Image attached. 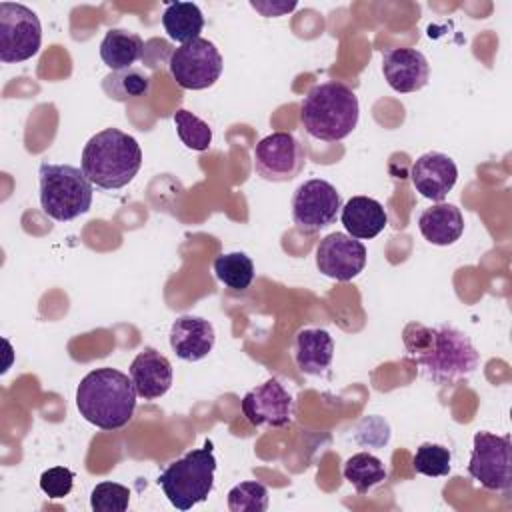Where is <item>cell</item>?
Segmentation results:
<instances>
[{
    "instance_id": "1",
    "label": "cell",
    "mask_w": 512,
    "mask_h": 512,
    "mask_svg": "<svg viewBox=\"0 0 512 512\" xmlns=\"http://www.w3.org/2000/svg\"><path fill=\"white\" fill-rule=\"evenodd\" d=\"M408 358L436 384L452 386L474 374L480 362L472 340L450 324L424 326L408 322L402 332Z\"/></svg>"
},
{
    "instance_id": "2",
    "label": "cell",
    "mask_w": 512,
    "mask_h": 512,
    "mask_svg": "<svg viewBox=\"0 0 512 512\" xmlns=\"http://www.w3.org/2000/svg\"><path fill=\"white\" fill-rule=\"evenodd\" d=\"M136 388L128 374L104 366L88 372L76 388L80 416L100 430L124 428L136 408Z\"/></svg>"
},
{
    "instance_id": "3",
    "label": "cell",
    "mask_w": 512,
    "mask_h": 512,
    "mask_svg": "<svg viewBox=\"0 0 512 512\" xmlns=\"http://www.w3.org/2000/svg\"><path fill=\"white\" fill-rule=\"evenodd\" d=\"M142 166V150L134 136L104 128L96 132L82 150L80 168L92 186L118 190L134 180Z\"/></svg>"
},
{
    "instance_id": "4",
    "label": "cell",
    "mask_w": 512,
    "mask_h": 512,
    "mask_svg": "<svg viewBox=\"0 0 512 512\" xmlns=\"http://www.w3.org/2000/svg\"><path fill=\"white\" fill-rule=\"evenodd\" d=\"M358 116V96L336 80L312 86L300 104L304 130L322 142H338L350 136L358 126Z\"/></svg>"
},
{
    "instance_id": "5",
    "label": "cell",
    "mask_w": 512,
    "mask_h": 512,
    "mask_svg": "<svg viewBox=\"0 0 512 512\" xmlns=\"http://www.w3.org/2000/svg\"><path fill=\"white\" fill-rule=\"evenodd\" d=\"M214 472L216 458L212 440H206L202 448H194L168 464L156 482L176 510H190L198 502H204L212 492Z\"/></svg>"
},
{
    "instance_id": "6",
    "label": "cell",
    "mask_w": 512,
    "mask_h": 512,
    "mask_svg": "<svg viewBox=\"0 0 512 512\" xmlns=\"http://www.w3.org/2000/svg\"><path fill=\"white\" fill-rule=\"evenodd\" d=\"M40 206L56 222H70L92 206V182L72 164L42 162L38 168Z\"/></svg>"
},
{
    "instance_id": "7",
    "label": "cell",
    "mask_w": 512,
    "mask_h": 512,
    "mask_svg": "<svg viewBox=\"0 0 512 512\" xmlns=\"http://www.w3.org/2000/svg\"><path fill=\"white\" fill-rule=\"evenodd\" d=\"M468 474L486 490L510 492L512 488V444L508 436L480 430L474 434Z\"/></svg>"
},
{
    "instance_id": "8",
    "label": "cell",
    "mask_w": 512,
    "mask_h": 512,
    "mask_svg": "<svg viewBox=\"0 0 512 512\" xmlns=\"http://www.w3.org/2000/svg\"><path fill=\"white\" fill-rule=\"evenodd\" d=\"M42 24L34 10L18 2H0V60L16 64L38 54Z\"/></svg>"
},
{
    "instance_id": "9",
    "label": "cell",
    "mask_w": 512,
    "mask_h": 512,
    "mask_svg": "<svg viewBox=\"0 0 512 512\" xmlns=\"http://www.w3.org/2000/svg\"><path fill=\"white\" fill-rule=\"evenodd\" d=\"M222 66L224 62L218 48L206 38L180 44L168 58V70L184 90L210 88L220 78Z\"/></svg>"
},
{
    "instance_id": "10",
    "label": "cell",
    "mask_w": 512,
    "mask_h": 512,
    "mask_svg": "<svg viewBox=\"0 0 512 512\" xmlns=\"http://www.w3.org/2000/svg\"><path fill=\"white\" fill-rule=\"evenodd\" d=\"M342 210V198L328 180L312 178L292 194V220L300 232L312 234L334 224Z\"/></svg>"
},
{
    "instance_id": "11",
    "label": "cell",
    "mask_w": 512,
    "mask_h": 512,
    "mask_svg": "<svg viewBox=\"0 0 512 512\" xmlns=\"http://www.w3.org/2000/svg\"><path fill=\"white\" fill-rule=\"evenodd\" d=\"M304 162V148L290 132H272L254 146V172L270 182L294 180Z\"/></svg>"
},
{
    "instance_id": "12",
    "label": "cell",
    "mask_w": 512,
    "mask_h": 512,
    "mask_svg": "<svg viewBox=\"0 0 512 512\" xmlns=\"http://www.w3.org/2000/svg\"><path fill=\"white\" fill-rule=\"evenodd\" d=\"M294 408L296 404L292 394L276 378H270L264 384L248 390L242 398V414L252 426H290Z\"/></svg>"
},
{
    "instance_id": "13",
    "label": "cell",
    "mask_w": 512,
    "mask_h": 512,
    "mask_svg": "<svg viewBox=\"0 0 512 512\" xmlns=\"http://www.w3.org/2000/svg\"><path fill=\"white\" fill-rule=\"evenodd\" d=\"M366 258V246L344 232L324 236L316 248V268L338 282L356 278L364 270Z\"/></svg>"
},
{
    "instance_id": "14",
    "label": "cell",
    "mask_w": 512,
    "mask_h": 512,
    "mask_svg": "<svg viewBox=\"0 0 512 512\" xmlns=\"http://www.w3.org/2000/svg\"><path fill=\"white\" fill-rule=\"evenodd\" d=\"M410 180L420 196L432 202H442L458 180V168L448 154L426 152L414 160Z\"/></svg>"
},
{
    "instance_id": "15",
    "label": "cell",
    "mask_w": 512,
    "mask_h": 512,
    "mask_svg": "<svg viewBox=\"0 0 512 512\" xmlns=\"http://www.w3.org/2000/svg\"><path fill=\"white\" fill-rule=\"evenodd\" d=\"M382 74L392 90L408 94L428 84L430 64L416 48H390L382 54Z\"/></svg>"
},
{
    "instance_id": "16",
    "label": "cell",
    "mask_w": 512,
    "mask_h": 512,
    "mask_svg": "<svg viewBox=\"0 0 512 512\" xmlns=\"http://www.w3.org/2000/svg\"><path fill=\"white\" fill-rule=\"evenodd\" d=\"M214 342V326L202 316L184 314L170 326V348L180 360L198 362L206 358L212 352Z\"/></svg>"
},
{
    "instance_id": "17",
    "label": "cell",
    "mask_w": 512,
    "mask_h": 512,
    "mask_svg": "<svg viewBox=\"0 0 512 512\" xmlns=\"http://www.w3.org/2000/svg\"><path fill=\"white\" fill-rule=\"evenodd\" d=\"M172 364L154 348L138 352L130 364V378L140 398L156 400L164 396L172 386Z\"/></svg>"
},
{
    "instance_id": "18",
    "label": "cell",
    "mask_w": 512,
    "mask_h": 512,
    "mask_svg": "<svg viewBox=\"0 0 512 512\" xmlns=\"http://www.w3.org/2000/svg\"><path fill=\"white\" fill-rule=\"evenodd\" d=\"M340 220L348 236L356 240H370L378 236L388 224L384 206L378 200L368 196H352L342 206Z\"/></svg>"
},
{
    "instance_id": "19",
    "label": "cell",
    "mask_w": 512,
    "mask_h": 512,
    "mask_svg": "<svg viewBox=\"0 0 512 512\" xmlns=\"http://www.w3.org/2000/svg\"><path fill=\"white\" fill-rule=\"evenodd\" d=\"M334 358V340L322 328H304L294 342V360L302 374L324 376Z\"/></svg>"
},
{
    "instance_id": "20",
    "label": "cell",
    "mask_w": 512,
    "mask_h": 512,
    "mask_svg": "<svg viewBox=\"0 0 512 512\" xmlns=\"http://www.w3.org/2000/svg\"><path fill=\"white\" fill-rule=\"evenodd\" d=\"M418 230L434 246H450L464 232V216L458 206L438 202L418 216Z\"/></svg>"
},
{
    "instance_id": "21",
    "label": "cell",
    "mask_w": 512,
    "mask_h": 512,
    "mask_svg": "<svg viewBox=\"0 0 512 512\" xmlns=\"http://www.w3.org/2000/svg\"><path fill=\"white\" fill-rule=\"evenodd\" d=\"M144 42L136 32L124 28H110L100 42V58L110 70L130 68L142 58Z\"/></svg>"
},
{
    "instance_id": "22",
    "label": "cell",
    "mask_w": 512,
    "mask_h": 512,
    "mask_svg": "<svg viewBox=\"0 0 512 512\" xmlns=\"http://www.w3.org/2000/svg\"><path fill=\"white\" fill-rule=\"evenodd\" d=\"M162 28L174 42H192L204 28L202 10L194 2H172L162 12Z\"/></svg>"
},
{
    "instance_id": "23",
    "label": "cell",
    "mask_w": 512,
    "mask_h": 512,
    "mask_svg": "<svg viewBox=\"0 0 512 512\" xmlns=\"http://www.w3.org/2000/svg\"><path fill=\"white\" fill-rule=\"evenodd\" d=\"M152 78L144 68L130 66L124 70H112L104 76L102 88L108 94V98L116 102H126L132 98H142L150 92Z\"/></svg>"
},
{
    "instance_id": "24",
    "label": "cell",
    "mask_w": 512,
    "mask_h": 512,
    "mask_svg": "<svg viewBox=\"0 0 512 512\" xmlns=\"http://www.w3.org/2000/svg\"><path fill=\"white\" fill-rule=\"evenodd\" d=\"M344 478L354 486L358 494H366L374 486L382 484L386 480V468L382 460L370 452H358L352 454L344 462Z\"/></svg>"
},
{
    "instance_id": "25",
    "label": "cell",
    "mask_w": 512,
    "mask_h": 512,
    "mask_svg": "<svg viewBox=\"0 0 512 512\" xmlns=\"http://www.w3.org/2000/svg\"><path fill=\"white\" fill-rule=\"evenodd\" d=\"M212 270L216 278L232 290H246L254 280V262L244 252H226L216 256Z\"/></svg>"
},
{
    "instance_id": "26",
    "label": "cell",
    "mask_w": 512,
    "mask_h": 512,
    "mask_svg": "<svg viewBox=\"0 0 512 512\" xmlns=\"http://www.w3.org/2000/svg\"><path fill=\"white\" fill-rule=\"evenodd\" d=\"M174 126L178 132V138L182 140V144L190 150L196 152H204L210 148L212 144V128L208 126V122H204L202 118H198L196 114H192L190 110H176L174 116Z\"/></svg>"
},
{
    "instance_id": "27",
    "label": "cell",
    "mask_w": 512,
    "mask_h": 512,
    "mask_svg": "<svg viewBox=\"0 0 512 512\" xmlns=\"http://www.w3.org/2000/svg\"><path fill=\"white\" fill-rule=\"evenodd\" d=\"M412 466L418 474H424V476H430V478L448 476L450 468H452V454L442 444L424 442L416 448V454L412 458Z\"/></svg>"
},
{
    "instance_id": "28",
    "label": "cell",
    "mask_w": 512,
    "mask_h": 512,
    "mask_svg": "<svg viewBox=\"0 0 512 512\" xmlns=\"http://www.w3.org/2000/svg\"><path fill=\"white\" fill-rule=\"evenodd\" d=\"M228 510L230 512H266L268 488L256 480L236 484L228 492Z\"/></svg>"
},
{
    "instance_id": "29",
    "label": "cell",
    "mask_w": 512,
    "mask_h": 512,
    "mask_svg": "<svg viewBox=\"0 0 512 512\" xmlns=\"http://www.w3.org/2000/svg\"><path fill=\"white\" fill-rule=\"evenodd\" d=\"M130 504V490L118 482H100L92 488L90 508L94 512H124Z\"/></svg>"
},
{
    "instance_id": "30",
    "label": "cell",
    "mask_w": 512,
    "mask_h": 512,
    "mask_svg": "<svg viewBox=\"0 0 512 512\" xmlns=\"http://www.w3.org/2000/svg\"><path fill=\"white\" fill-rule=\"evenodd\" d=\"M74 486V472L66 466H52L40 474V490L48 498H64Z\"/></svg>"
},
{
    "instance_id": "31",
    "label": "cell",
    "mask_w": 512,
    "mask_h": 512,
    "mask_svg": "<svg viewBox=\"0 0 512 512\" xmlns=\"http://www.w3.org/2000/svg\"><path fill=\"white\" fill-rule=\"evenodd\" d=\"M250 6L254 10H258L262 16L270 18V16H282L284 12H290L296 8V2H278V4H270V2H250Z\"/></svg>"
}]
</instances>
